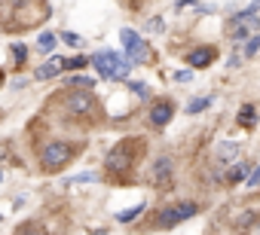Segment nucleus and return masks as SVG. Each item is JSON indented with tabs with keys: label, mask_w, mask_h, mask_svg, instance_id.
<instances>
[{
	"label": "nucleus",
	"mask_w": 260,
	"mask_h": 235,
	"mask_svg": "<svg viewBox=\"0 0 260 235\" xmlns=\"http://www.w3.org/2000/svg\"><path fill=\"white\" fill-rule=\"evenodd\" d=\"M257 49H260V37H251V40H248V46H245V55L251 58V55H257Z\"/></svg>",
	"instance_id": "412c9836"
},
{
	"label": "nucleus",
	"mask_w": 260,
	"mask_h": 235,
	"mask_svg": "<svg viewBox=\"0 0 260 235\" xmlns=\"http://www.w3.org/2000/svg\"><path fill=\"white\" fill-rule=\"evenodd\" d=\"M61 67H64V58H49L46 64H40V67H37V80H52Z\"/></svg>",
	"instance_id": "1a4fd4ad"
},
{
	"label": "nucleus",
	"mask_w": 260,
	"mask_h": 235,
	"mask_svg": "<svg viewBox=\"0 0 260 235\" xmlns=\"http://www.w3.org/2000/svg\"><path fill=\"white\" fill-rule=\"evenodd\" d=\"M92 180H98V174H80V177H74L71 183H92Z\"/></svg>",
	"instance_id": "4be33fe9"
},
{
	"label": "nucleus",
	"mask_w": 260,
	"mask_h": 235,
	"mask_svg": "<svg viewBox=\"0 0 260 235\" xmlns=\"http://www.w3.org/2000/svg\"><path fill=\"white\" fill-rule=\"evenodd\" d=\"M119 40H122V46H125V58L128 61H147V43L132 31V28H122L119 31Z\"/></svg>",
	"instance_id": "7ed1b4c3"
},
{
	"label": "nucleus",
	"mask_w": 260,
	"mask_h": 235,
	"mask_svg": "<svg viewBox=\"0 0 260 235\" xmlns=\"http://www.w3.org/2000/svg\"><path fill=\"white\" fill-rule=\"evenodd\" d=\"M141 211H144V205L138 202L135 208H125V211H119V214H116V220H119V223H132V220H135V217H138Z\"/></svg>",
	"instance_id": "ddd939ff"
},
{
	"label": "nucleus",
	"mask_w": 260,
	"mask_h": 235,
	"mask_svg": "<svg viewBox=\"0 0 260 235\" xmlns=\"http://www.w3.org/2000/svg\"><path fill=\"white\" fill-rule=\"evenodd\" d=\"M147 28H150V31H162L166 25H162V19H150V25H147Z\"/></svg>",
	"instance_id": "bb28decb"
},
{
	"label": "nucleus",
	"mask_w": 260,
	"mask_h": 235,
	"mask_svg": "<svg viewBox=\"0 0 260 235\" xmlns=\"http://www.w3.org/2000/svg\"><path fill=\"white\" fill-rule=\"evenodd\" d=\"M68 159H71V147H68L64 141H52V144H46L43 153H40V162H43L46 171H58Z\"/></svg>",
	"instance_id": "f03ea898"
},
{
	"label": "nucleus",
	"mask_w": 260,
	"mask_h": 235,
	"mask_svg": "<svg viewBox=\"0 0 260 235\" xmlns=\"http://www.w3.org/2000/svg\"><path fill=\"white\" fill-rule=\"evenodd\" d=\"M92 64H95V70H98L104 80H122V76H128V70H132V61L122 58L119 52H110V49L95 52V55H92Z\"/></svg>",
	"instance_id": "f257e3e1"
},
{
	"label": "nucleus",
	"mask_w": 260,
	"mask_h": 235,
	"mask_svg": "<svg viewBox=\"0 0 260 235\" xmlns=\"http://www.w3.org/2000/svg\"><path fill=\"white\" fill-rule=\"evenodd\" d=\"M132 92H138V98H147V86L144 83H132Z\"/></svg>",
	"instance_id": "a878e982"
},
{
	"label": "nucleus",
	"mask_w": 260,
	"mask_h": 235,
	"mask_svg": "<svg viewBox=\"0 0 260 235\" xmlns=\"http://www.w3.org/2000/svg\"><path fill=\"white\" fill-rule=\"evenodd\" d=\"M64 43H71V46H83V37H77V34H64Z\"/></svg>",
	"instance_id": "b1692460"
},
{
	"label": "nucleus",
	"mask_w": 260,
	"mask_h": 235,
	"mask_svg": "<svg viewBox=\"0 0 260 235\" xmlns=\"http://www.w3.org/2000/svg\"><path fill=\"white\" fill-rule=\"evenodd\" d=\"M92 107H95V98H92L89 92H77V95H71L68 104H64V110H68L71 116H86Z\"/></svg>",
	"instance_id": "39448f33"
},
{
	"label": "nucleus",
	"mask_w": 260,
	"mask_h": 235,
	"mask_svg": "<svg viewBox=\"0 0 260 235\" xmlns=\"http://www.w3.org/2000/svg\"><path fill=\"white\" fill-rule=\"evenodd\" d=\"M128 144H132V141H122V144L107 156V168H113V171L128 168V162H132V156H128Z\"/></svg>",
	"instance_id": "423d86ee"
},
{
	"label": "nucleus",
	"mask_w": 260,
	"mask_h": 235,
	"mask_svg": "<svg viewBox=\"0 0 260 235\" xmlns=\"http://www.w3.org/2000/svg\"><path fill=\"white\" fill-rule=\"evenodd\" d=\"M89 235H107V232H104V229H92Z\"/></svg>",
	"instance_id": "cd10ccee"
},
{
	"label": "nucleus",
	"mask_w": 260,
	"mask_h": 235,
	"mask_svg": "<svg viewBox=\"0 0 260 235\" xmlns=\"http://www.w3.org/2000/svg\"><path fill=\"white\" fill-rule=\"evenodd\" d=\"M245 183H248V186H257V183H260V165H257V168L251 171V177H248Z\"/></svg>",
	"instance_id": "5701e85b"
},
{
	"label": "nucleus",
	"mask_w": 260,
	"mask_h": 235,
	"mask_svg": "<svg viewBox=\"0 0 260 235\" xmlns=\"http://www.w3.org/2000/svg\"><path fill=\"white\" fill-rule=\"evenodd\" d=\"M37 49H40V52H52V49H55V34L43 31V34H40V40H37Z\"/></svg>",
	"instance_id": "4468645a"
},
{
	"label": "nucleus",
	"mask_w": 260,
	"mask_h": 235,
	"mask_svg": "<svg viewBox=\"0 0 260 235\" xmlns=\"http://www.w3.org/2000/svg\"><path fill=\"white\" fill-rule=\"evenodd\" d=\"M187 61H190V67H205V64H211L214 61V49H193L190 55H187Z\"/></svg>",
	"instance_id": "6e6552de"
},
{
	"label": "nucleus",
	"mask_w": 260,
	"mask_h": 235,
	"mask_svg": "<svg viewBox=\"0 0 260 235\" xmlns=\"http://www.w3.org/2000/svg\"><path fill=\"white\" fill-rule=\"evenodd\" d=\"M25 55H28V49H25L22 43H16V46H13V58H16V64H22V61H25Z\"/></svg>",
	"instance_id": "aec40b11"
},
{
	"label": "nucleus",
	"mask_w": 260,
	"mask_h": 235,
	"mask_svg": "<svg viewBox=\"0 0 260 235\" xmlns=\"http://www.w3.org/2000/svg\"><path fill=\"white\" fill-rule=\"evenodd\" d=\"M199 208L193 205V202H181V205H172V208H166L162 214H159V226H178V223H184V220H190L193 214H196Z\"/></svg>",
	"instance_id": "20e7f679"
},
{
	"label": "nucleus",
	"mask_w": 260,
	"mask_h": 235,
	"mask_svg": "<svg viewBox=\"0 0 260 235\" xmlns=\"http://www.w3.org/2000/svg\"><path fill=\"white\" fill-rule=\"evenodd\" d=\"M248 177H251V174H248V165H236V168L230 171V180H233V183H239V180H248Z\"/></svg>",
	"instance_id": "dca6fc26"
},
{
	"label": "nucleus",
	"mask_w": 260,
	"mask_h": 235,
	"mask_svg": "<svg viewBox=\"0 0 260 235\" xmlns=\"http://www.w3.org/2000/svg\"><path fill=\"white\" fill-rule=\"evenodd\" d=\"M175 116V107L169 104V101H159V104H153L150 107V123L156 126V129H162V126H169V120Z\"/></svg>",
	"instance_id": "0eeeda50"
},
{
	"label": "nucleus",
	"mask_w": 260,
	"mask_h": 235,
	"mask_svg": "<svg viewBox=\"0 0 260 235\" xmlns=\"http://www.w3.org/2000/svg\"><path fill=\"white\" fill-rule=\"evenodd\" d=\"M175 80H178V83H190V80H193V73H190V70H178V73H175Z\"/></svg>",
	"instance_id": "393cba45"
},
{
	"label": "nucleus",
	"mask_w": 260,
	"mask_h": 235,
	"mask_svg": "<svg viewBox=\"0 0 260 235\" xmlns=\"http://www.w3.org/2000/svg\"><path fill=\"white\" fill-rule=\"evenodd\" d=\"M230 37H233V40H251V37H248V25H239V28H230Z\"/></svg>",
	"instance_id": "6ab92c4d"
},
{
	"label": "nucleus",
	"mask_w": 260,
	"mask_h": 235,
	"mask_svg": "<svg viewBox=\"0 0 260 235\" xmlns=\"http://www.w3.org/2000/svg\"><path fill=\"white\" fill-rule=\"evenodd\" d=\"M89 61L83 55H74V58H64V70H74V67H86Z\"/></svg>",
	"instance_id": "a211bd4d"
},
{
	"label": "nucleus",
	"mask_w": 260,
	"mask_h": 235,
	"mask_svg": "<svg viewBox=\"0 0 260 235\" xmlns=\"http://www.w3.org/2000/svg\"><path fill=\"white\" fill-rule=\"evenodd\" d=\"M239 150H242L239 144H233V141H226V144H220V147H217V159H223V162H230V159H236V156H239Z\"/></svg>",
	"instance_id": "f8f14e48"
},
{
	"label": "nucleus",
	"mask_w": 260,
	"mask_h": 235,
	"mask_svg": "<svg viewBox=\"0 0 260 235\" xmlns=\"http://www.w3.org/2000/svg\"><path fill=\"white\" fill-rule=\"evenodd\" d=\"M239 126H242V129H254V126H257V110H254L251 104H245V107L239 110Z\"/></svg>",
	"instance_id": "9b49d317"
},
{
	"label": "nucleus",
	"mask_w": 260,
	"mask_h": 235,
	"mask_svg": "<svg viewBox=\"0 0 260 235\" xmlns=\"http://www.w3.org/2000/svg\"><path fill=\"white\" fill-rule=\"evenodd\" d=\"M208 104H211V98H196V101L187 104V113H199V110H205Z\"/></svg>",
	"instance_id": "f3484780"
},
{
	"label": "nucleus",
	"mask_w": 260,
	"mask_h": 235,
	"mask_svg": "<svg viewBox=\"0 0 260 235\" xmlns=\"http://www.w3.org/2000/svg\"><path fill=\"white\" fill-rule=\"evenodd\" d=\"M68 86H77V89H83V92H92V89H95V80H92V76H71Z\"/></svg>",
	"instance_id": "2eb2a0df"
},
{
	"label": "nucleus",
	"mask_w": 260,
	"mask_h": 235,
	"mask_svg": "<svg viewBox=\"0 0 260 235\" xmlns=\"http://www.w3.org/2000/svg\"><path fill=\"white\" fill-rule=\"evenodd\" d=\"M172 177V159H159L153 165V183H166Z\"/></svg>",
	"instance_id": "9d476101"
}]
</instances>
